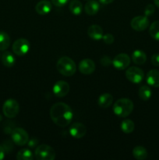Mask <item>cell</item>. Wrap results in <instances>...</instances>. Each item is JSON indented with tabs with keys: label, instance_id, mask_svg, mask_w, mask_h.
I'll list each match as a JSON object with an SVG mask.
<instances>
[{
	"label": "cell",
	"instance_id": "6da1fadb",
	"mask_svg": "<svg viewBox=\"0 0 159 160\" xmlns=\"http://www.w3.org/2000/svg\"><path fill=\"white\" fill-rule=\"evenodd\" d=\"M50 117L55 124L60 128H65L71 123L73 112L70 106L64 102H57L51 106Z\"/></svg>",
	"mask_w": 159,
	"mask_h": 160
},
{
	"label": "cell",
	"instance_id": "7a4b0ae2",
	"mask_svg": "<svg viewBox=\"0 0 159 160\" xmlns=\"http://www.w3.org/2000/svg\"><path fill=\"white\" fill-rule=\"evenodd\" d=\"M133 102L129 98H123L117 100L113 105V112L119 117H126L133 110Z\"/></svg>",
	"mask_w": 159,
	"mask_h": 160
},
{
	"label": "cell",
	"instance_id": "3957f363",
	"mask_svg": "<svg viewBox=\"0 0 159 160\" xmlns=\"http://www.w3.org/2000/svg\"><path fill=\"white\" fill-rule=\"evenodd\" d=\"M57 70L65 77H71L76 73V66L74 61L68 56L61 57L56 63Z\"/></svg>",
	"mask_w": 159,
	"mask_h": 160
},
{
	"label": "cell",
	"instance_id": "277c9868",
	"mask_svg": "<svg viewBox=\"0 0 159 160\" xmlns=\"http://www.w3.org/2000/svg\"><path fill=\"white\" fill-rule=\"evenodd\" d=\"M34 156L38 160H53L55 159V152L49 145H41L37 146Z\"/></svg>",
	"mask_w": 159,
	"mask_h": 160
},
{
	"label": "cell",
	"instance_id": "5b68a950",
	"mask_svg": "<svg viewBox=\"0 0 159 160\" xmlns=\"http://www.w3.org/2000/svg\"><path fill=\"white\" fill-rule=\"evenodd\" d=\"M20 111V106L17 100L13 98L7 99L2 106V112L7 118H14L17 117Z\"/></svg>",
	"mask_w": 159,
	"mask_h": 160
},
{
	"label": "cell",
	"instance_id": "8992f818",
	"mask_svg": "<svg viewBox=\"0 0 159 160\" xmlns=\"http://www.w3.org/2000/svg\"><path fill=\"white\" fill-rule=\"evenodd\" d=\"M11 138L13 143L19 146H23L27 144L29 141V135L24 129L21 128H17L11 132Z\"/></svg>",
	"mask_w": 159,
	"mask_h": 160
},
{
	"label": "cell",
	"instance_id": "52a82bcc",
	"mask_svg": "<svg viewBox=\"0 0 159 160\" xmlns=\"http://www.w3.org/2000/svg\"><path fill=\"white\" fill-rule=\"evenodd\" d=\"M31 44L25 38H19L12 44V52L18 56H25L30 51Z\"/></svg>",
	"mask_w": 159,
	"mask_h": 160
},
{
	"label": "cell",
	"instance_id": "ba28073f",
	"mask_svg": "<svg viewBox=\"0 0 159 160\" xmlns=\"http://www.w3.org/2000/svg\"><path fill=\"white\" fill-rule=\"evenodd\" d=\"M126 77L130 82L133 84H139L141 82L144 78L143 71L140 68L137 67H131L127 69L126 72Z\"/></svg>",
	"mask_w": 159,
	"mask_h": 160
},
{
	"label": "cell",
	"instance_id": "9c48e42d",
	"mask_svg": "<svg viewBox=\"0 0 159 160\" xmlns=\"http://www.w3.org/2000/svg\"><path fill=\"white\" fill-rule=\"evenodd\" d=\"M112 63L115 69L119 70H125L130 64V58L126 53H119L115 56Z\"/></svg>",
	"mask_w": 159,
	"mask_h": 160
},
{
	"label": "cell",
	"instance_id": "30bf717a",
	"mask_svg": "<svg viewBox=\"0 0 159 160\" xmlns=\"http://www.w3.org/2000/svg\"><path fill=\"white\" fill-rule=\"evenodd\" d=\"M131 28L137 31H143L149 26V19L146 16H137L131 20Z\"/></svg>",
	"mask_w": 159,
	"mask_h": 160
},
{
	"label": "cell",
	"instance_id": "8fae6325",
	"mask_svg": "<svg viewBox=\"0 0 159 160\" xmlns=\"http://www.w3.org/2000/svg\"><path fill=\"white\" fill-rule=\"evenodd\" d=\"M52 92L59 98L65 97L70 92V84L64 81H59L54 84Z\"/></svg>",
	"mask_w": 159,
	"mask_h": 160
},
{
	"label": "cell",
	"instance_id": "7c38bea8",
	"mask_svg": "<svg viewBox=\"0 0 159 160\" xmlns=\"http://www.w3.org/2000/svg\"><path fill=\"white\" fill-rule=\"evenodd\" d=\"M70 134L74 138H82L86 135L87 128L81 123H74L71 125L69 130Z\"/></svg>",
	"mask_w": 159,
	"mask_h": 160
},
{
	"label": "cell",
	"instance_id": "4fadbf2b",
	"mask_svg": "<svg viewBox=\"0 0 159 160\" xmlns=\"http://www.w3.org/2000/svg\"><path fill=\"white\" fill-rule=\"evenodd\" d=\"M95 63L92 59H84L80 62L79 70L81 73L85 75H90L95 70Z\"/></svg>",
	"mask_w": 159,
	"mask_h": 160
},
{
	"label": "cell",
	"instance_id": "5bb4252c",
	"mask_svg": "<svg viewBox=\"0 0 159 160\" xmlns=\"http://www.w3.org/2000/svg\"><path fill=\"white\" fill-rule=\"evenodd\" d=\"M52 9V5L48 0H41L35 6V11L39 15H46L49 13Z\"/></svg>",
	"mask_w": 159,
	"mask_h": 160
},
{
	"label": "cell",
	"instance_id": "9a60e30c",
	"mask_svg": "<svg viewBox=\"0 0 159 160\" xmlns=\"http://www.w3.org/2000/svg\"><path fill=\"white\" fill-rule=\"evenodd\" d=\"M87 34L93 40L98 41L102 39L103 35H104V31H103V29L99 25L94 24L88 28V29H87Z\"/></svg>",
	"mask_w": 159,
	"mask_h": 160
},
{
	"label": "cell",
	"instance_id": "2e32d148",
	"mask_svg": "<svg viewBox=\"0 0 159 160\" xmlns=\"http://www.w3.org/2000/svg\"><path fill=\"white\" fill-rule=\"evenodd\" d=\"M147 83L154 88H159V70H151L147 74Z\"/></svg>",
	"mask_w": 159,
	"mask_h": 160
},
{
	"label": "cell",
	"instance_id": "e0dca14e",
	"mask_svg": "<svg viewBox=\"0 0 159 160\" xmlns=\"http://www.w3.org/2000/svg\"><path fill=\"white\" fill-rule=\"evenodd\" d=\"M100 5L95 0H89L84 6V11L89 16L95 15L99 11Z\"/></svg>",
	"mask_w": 159,
	"mask_h": 160
},
{
	"label": "cell",
	"instance_id": "ac0fdd59",
	"mask_svg": "<svg viewBox=\"0 0 159 160\" xmlns=\"http://www.w3.org/2000/svg\"><path fill=\"white\" fill-rule=\"evenodd\" d=\"M113 102V97L111 94L104 93L100 95L98 99V106L103 109H107Z\"/></svg>",
	"mask_w": 159,
	"mask_h": 160
},
{
	"label": "cell",
	"instance_id": "d6986e66",
	"mask_svg": "<svg viewBox=\"0 0 159 160\" xmlns=\"http://www.w3.org/2000/svg\"><path fill=\"white\" fill-rule=\"evenodd\" d=\"M132 60L137 65H143L147 61V55L141 50H135L132 54Z\"/></svg>",
	"mask_w": 159,
	"mask_h": 160
},
{
	"label": "cell",
	"instance_id": "ffe728a7",
	"mask_svg": "<svg viewBox=\"0 0 159 160\" xmlns=\"http://www.w3.org/2000/svg\"><path fill=\"white\" fill-rule=\"evenodd\" d=\"M2 62L6 67H12L16 62V59L10 52H4L2 55Z\"/></svg>",
	"mask_w": 159,
	"mask_h": 160
},
{
	"label": "cell",
	"instance_id": "44dd1931",
	"mask_svg": "<svg viewBox=\"0 0 159 160\" xmlns=\"http://www.w3.org/2000/svg\"><path fill=\"white\" fill-rule=\"evenodd\" d=\"M147 151L143 146H136L132 150V156L137 160H143L147 157Z\"/></svg>",
	"mask_w": 159,
	"mask_h": 160
},
{
	"label": "cell",
	"instance_id": "7402d4cb",
	"mask_svg": "<svg viewBox=\"0 0 159 160\" xmlns=\"http://www.w3.org/2000/svg\"><path fill=\"white\" fill-rule=\"evenodd\" d=\"M10 45V37L7 33L0 31V51H6Z\"/></svg>",
	"mask_w": 159,
	"mask_h": 160
},
{
	"label": "cell",
	"instance_id": "603a6c76",
	"mask_svg": "<svg viewBox=\"0 0 159 160\" xmlns=\"http://www.w3.org/2000/svg\"><path fill=\"white\" fill-rule=\"evenodd\" d=\"M69 9L73 15H80L83 11L82 3L79 0H72L70 3V6H69Z\"/></svg>",
	"mask_w": 159,
	"mask_h": 160
},
{
	"label": "cell",
	"instance_id": "cb8c5ba5",
	"mask_svg": "<svg viewBox=\"0 0 159 160\" xmlns=\"http://www.w3.org/2000/svg\"><path fill=\"white\" fill-rule=\"evenodd\" d=\"M34 158V154L29 148H22L17 155V159L18 160H33Z\"/></svg>",
	"mask_w": 159,
	"mask_h": 160
},
{
	"label": "cell",
	"instance_id": "d4e9b609",
	"mask_svg": "<svg viewBox=\"0 0 159 160\" xmlns=\"http://www.w3.org/2000/svg\"><path fill=\"white\" fill-rule=\"evenodd\" d=\"M135 123L131 120H124L121 123V130L125 134H130L134 131Z\"/></svg>",
	"mask_w": 159,
	"mask_h": 160
},
{
	"label": "cell",
	"instance_id": "484cf974",
	"mask_svg": "<svg viewBox=\"0 0 159 160\" xmlns=\"http://www.w3.org/2000/svg\"><path fill=\"white\" fill-rule=\"evenodd\" d=\"M138 94L140 99L143 100V101H147V100H149L151 98V95H152L151 89L147 85L141 86L140 88V89H139Z\"/></svg>",
	"mask_w": 159,
	"mask_h": 160
},
{
	"label": "cell",
	"instance_id": "4316f807",
	"mask_svg": "<svg viewBox=\"0 0 159 160\" xmlns=\"http://www.w3.org/2000/svg\"><path fill=\"white\" fill-rule=\"evenodd\" d=\"M149 34L154 40L159 42V20L151 23L149 28Z\"/></svg>",
	"mask_w": 159,
	"mask_h": 160
},
{
	"label": "cell",
	"instance_id": "83f0119b",
	"mask_svg": "<svg viewBox=\"0 0 159 160\" xmlns=\"http://www.w3.org/2000/svg\"><path fill=\"white\" fill-rule=\"evenodd\" d=\"M155 11V7H154V5L152 4H148L147 6L145 7L144 9V15L146 17H149V16L152 15L153 13Z\"/></svg>",
	"mask_w": 159,
	"mask_h": 160
},
{
	"label": "cell",
	"instance_id": "f1b7e54d",
	"mask_svg": "<svg viewBox=\"0 0 159 160\" xmlns=\"http://www.w3.org/2000/svg\"><path fill=\"white\" fill-rule=\"evenodd\" d=\"M103 41H104V42L105 44H107V45H111V44H112L114 42V40H115V38H114V36L112 35V34H105L103 35V38H102Z\"/></svg>",
	"mask_w": 159,
	"mask_h": 160
},
{
	"label": "cell",
	"instance_id": "f546056e",
	"mask_svg": "<svg viewBox=\"0 0 159 160\" xmlns=\"http://www.w3.org/2000/svg\"><path fill=\"white\" fill-rule=\"evenodd\" d=\"M69 0H51V3L57 7L64 6L65 4H67Z\"/></svg>",
	"mask_w": 159,
	"mask_h": 160
},
{
	"label": "cell",
	"instance_id": "4dcf8cb0",
	"mask_svg": "<svg viewBox=\"0 0 159 160\" xmlns=\"http://www.w3.org/2000/svg\"><path fill=\"white\" fill-rule=\"evenodd\" d=\"M151 63L155 67H159V53H155L151 56Z\"/></svg>",
	"mask_w": 159,
	"mask_h": 160
},
{
	"label": "cell",
	"instance_id": "1f68e13d",
	"mask_svg": "<svg viewBox=\"0 0 159 160\" xmlns=\"http://www.w3.org/2000/svg\"><path fill=\"white\" fill-rule=\"evenodd\" d=\"M38 140H37V138H31L30 139L29 141H28L27 142V145L29 148H35L36 146H37V145H38Z\"/></svg>",
	"mask_w": 159,
	"mask_h": 160
},
{
	"label": "cell",
	"instance_id": "d6a6232c",
	"mask_svg": "<svg viewBox=\"0 0 159 160\" xmlns=\"http://www.w3.org/2000/svg\"><path fill=\"white\" fill-rule=\"evenodd\" d=\"M6 156V150L3 148V146L0 145V160H2Z\"/></svg>",
	"mask_w": 159,
	"mask_h": 160
},
{
	"label": "cell",
	"instance_id": "836d02e7",
	"mask_svg": "<svg viewBox=\"0 0 159 160\" xmlns=\"http://www.w3.org/2000/svg\"><path fill=\"white\" fill-rule=\"evenodd\" d=\"M101 4H104V5H108V4H110V3L113 2L115 0H98Z\"/></svg>",
	"mask_w": 159,
	"mask_h": 160
},
{
	"label": "cell",
	"instance_id": "e575fe53",
	"mask_svg": "<svg viewBox=\"0 0 159 160\" xmlns=\"http://www.w3.org/2000/svg\"><path fill=\"white\" fill-rule=\"evenodd\" d=\"M154 5H155L157 7L159 8V0H154Z\"/></svg>",
	"mask_w": 159,
	"mask_h": 160
},
{
	"label": "cell",
	"instance_id": "d590c367",
	"mask_svg": "<svg viewBox=\"0 0 159 160\" xmlns=\"http://www.w3.org/2000/svg\"><path fill=\"white\" fill-rule=\"evenodd\" d=\"M2 117L1 114H0V123H1V121H2Z\"/></svg>",
	"mask_w": 159,
	"mask_h": 160
}]
</instances>
